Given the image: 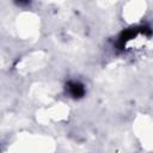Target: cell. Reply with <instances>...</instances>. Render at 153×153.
Listing matches in <instances>:
<instances>
[{
    "label": "cell",
    "instance_id": "cell-1",
    "mask_svg": "<svg viewBox=\"0 0 153 153\" xmlns=\"http://www.w3.org/2000/svg\"><path fill=\"white\" fill-rule=\"evenodd\" d=\"M69 90H71L72 96H74V97H79L84 93V87L78 82H72L69 85Z\"/></svg>",
    "mask_w": 153,
    "mask_h": 153
}]
</instances>
